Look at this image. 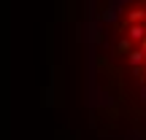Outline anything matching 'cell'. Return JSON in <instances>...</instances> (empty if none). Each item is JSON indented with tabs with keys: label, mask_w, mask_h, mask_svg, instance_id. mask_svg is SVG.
Returning a JSON list of instances; mask_svg holds the SVG:
<instances>
[{
	"label": "cell",
	"mask_w": 146,
	"mask_h": 140,
	"mask_svg": "<svg viewBox=\"0 0 146 140\" xmlns=\"http://www.w3.org/2000/svg\"><path fill=\"white\" fill-rule=\"evenodd\" d=\"M78 51L92 127L146 140V0H84Z\"/></svg>",
	"instance_id": "1"
}]
</instances>
